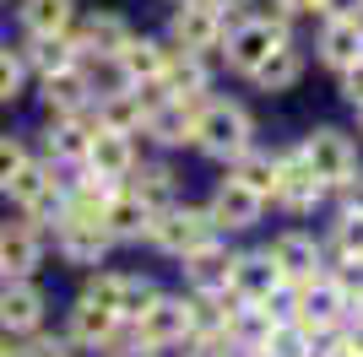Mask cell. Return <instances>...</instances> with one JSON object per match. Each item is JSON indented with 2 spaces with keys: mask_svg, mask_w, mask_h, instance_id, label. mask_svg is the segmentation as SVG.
<instances>
[{
  "mask_svg": "<svg viewBox=\"0 0 363 357\" xmlns=\"http://www.w3.org/2000/svg\"><path fill=\"white\" fill-rule=\"evenodd\" d=\"M282 44H293V38H288V16H282V11H277V16H244V22L228 28V65L244 71V76H255Z\"/></svg>",
  "mask_w": 363,
  "mask_h": 357,
  "instance_id": "obj_1",
  "label": "cell"
},
{
  "mask_svg": "<svg viewBox=\"0 0 363 357\" xmlns=\"http://www.w3.org/2000/svg\"><path fill=\"white\" fill-rule=\"evenodd\" d=\"M250 135H255V125H250V114H244L239 103H206L196 114V141L206 157H217V163H233L239 152H250Z\"/></svg>",
  "mask_w": 363,
  "mask_h": 357,
  "instance_id": "obj_2",
  "label": "cell"
},
{
  "mask_svg": "<svg viewBox=\"0 0 363 357\" xmlns=\"http://www.w3.org/2000/svg\"><path fill=\"white\" fill-rule=\"evenodd\" d=\"M147 238L157 244V249H168V254H196L201 244H212V238H217V227H212V217H206V211L168 206V211H157V217H152Z\"/></svg>",
  "mask_w": 363,
  "mask_h": 357,
  "instance_id": "obj_3",
  "label": "cell"
},
{
  "mask_svg": "<svg viewBox=\"0 0 363 357\" xmlns=\"http://www.w3.org/2000/svg\"><path fill=\"white\" fill-rule=\"evenodd\" d=\"M272 200L282 211H293V217H303V211H315L320 200H325V184L315 178V168L303 163V152H277V190Z\"/></svg>",
  "mask_w": 363,
  "mask_h": 357,
  "instance_id": "obj_4",
  "label": "cell"
},
{
  "mask_svg": "<svg viewBox=\"0 0 363 357\" xmlns=\"http://www.w3.org/2000/svg\"><path fill=\"white\" fill-rule=\"evenodd\" d=\"M303 163L315 168V178L325 184V190H336L347 174H358V147H352L342 130H309V141H303Z\"/></svg>",
  "mask_w": 363,
  "mask_h": 357,
  "instance_id": "obj_5",
  "label": "cell"
},
{
  "mask_svg": "<svg viewBox=\"0 0 363 357\" xmlns=\"http://www.w3.org/2000/svg\"><path fill=\"white\" fill-rule=\"evenodd\" d=\"M136 325V341L147 346V352H157V346H174L190 336V303L184 298H152L147 309H141V319H130Z\"/></svg>",
  "mask_w": 363,
  "mask_h": 357,
  "instance_id": "obj_6",
  "label": "cell"
},
{
  "mask_svg": "<svg viewBox=\"0 0 363 357\" xmlns=\"http://www.w3.org/2000/svg\"><path fill=\"white\" fill-rule=\"evenodd\" d=\"M266 254H272L277 276L288 287H303V282H315V276H325V249H320L309 233H282Z\"/></svg>",
  "mask_w": 363,
  "mask_h": 357,
  "instance_id": "obj_7",
  "label": "cell"
},
{
  "mask_svg": "<svg viewBox=\"0 0 363 357\" xmlns=\"http://www.w3.org/2000/svg\"><path fill=\"white\" fill-rule=\"evenodd\" d=\"M82 298H92V303L108 309L114 319H141V309L157 298V287H152L147 276H98Z\"/></svg>",
  "mask_w": 363,
  "mask_h": 357,
  "instance_id": "obj_8",
  "label": "cell"
},
{
  "mask_svg": "<svg viewBox=\"0 0 363 357\" xmlns=\"http://www.w3.org/2000/svg\"><path fill=\"white\" fill-rule=\"evenodd\" d=\"M277 287H288L282 276H277L272 254H233V271H228V293H233V303H266V298L277 293Z\"/></svg>",
  "mask_w": 363,
  "mask_h": 357,
  "instance_id": "obj_9",
  "label": "cell"
},
{
  "mask_svg": "<svg viewBox=\"0 0 363 357\" xmlns=\"http://www.w3.org/2000/svg\"><path fill=\"white\" fill-rule=\"evenodd\" d=\"M260 206H266V200H260L255 190H244L239 178H223V184H217V195H212V211H206V217H212L217 233H244V227L260 222Z\"/></svg>",
  "mask_w": 363,
  "mask_h": 357,
  "instance_id": "obj_10",
  "label": "cell"
},
{
  "mask_svg": "<svg viewBox=\"0 0 363 357\" xmlns=\"http://www.w3.org/2000/svg\"><path fill=\"white\" fill-rule=\"evenodd\" d=\"M217 38H223V11H212L206 0H184L174 11V44H179V55H206Z\"/></svg>",
  "mask_w": 363,
  "mask_h": 357,
  "instance_id": "obj_11",
  "label": "cell"
},
{
  "mask_svg": "<svg viewBox=\"0 0 363 357\" xmlns=\"http://www.w3.org/2000/svg\"><path fill=\"white\" fill-rule=\"evenodd\" d=\"M320 60L331 71H352L363 60V16H325V28H320Z\"/></svg>",
  "mask_w": 363,
  "mask_h": 357,
  "instance_id": "obj_12",
  "label": "cell"
},
{
  "mask_svg": "<svg viewBox=\"0 0 363 357\" xmlns=\"http://www.w3.org/2000/svg\"><path fill=\"white\" fill-rule=\"evenodd\" d=\"M6 190L16 195V206L28 211V217H55V211L65 206V195L55 190V178H49V168H22V174L11 178V184H6Z\"/></svg>",
  "mask_w": 363,
  "mask_h": 357,
  "instance_id": "obj_13",
  "label": "cell"
},
{
  "mask_svg": "<svg viewBox=\"0 0 363 357\" xmlns=\"http://www.w3.org/2000/svg\"><path fill=\"white\" fill-rule=\"evenodd\" d=\"M87 163H92V174H104V178H125L130 168H136V152H130V135H120V130H92V141H87Z\"/></svg>",
  "mask_w": 363,
  "mask_h": 357,
  "instance_id": "obj_14",
  "label": "cell"
},
{
  "mask_svg": "<svg viewBox=\"0 0 363 357\" xmlns=\"http://www.w3.org/2000/svg\"><path fill=\"white\" fill-rule=\"evenodd\" d=\"M184 271H190V282H196V293H228V271H233V254H228V244H201L196 254H184Z\"/></svg>",
  "mask_w": 363,
  "mask_h": 357,
  "instance_id": "obj_15",
  "label": "cell"
},
{
  "mask_svg": "<svg viewBox=\"0 0 363 357\" xmlns=\"http://www.w3.org/2000/svg\"><path fill=\"white\" fill-rule=\"evenodd\" d=\"M157 87H163V98H174V103L201 98V92H206V65H201V55H168Z\"/></svg>",
  "mask_w": 363,
  "mask_h": 357,
  "instance_id": "obj_16",
  "label": "cell"
},
{
  "mask_svg": "<svg viewBox=\"0 0 363 357\" xmlns=\"http://www.w3.org/2000/svg\"><path fill=\"white\" fill-rule=\"evenodd\" d=\"M141 125H147L152 141H163V147H184V141L196 135V114H190V103H174V98L152 103Z\"/></svg>",
  "mask_w": 363,
  "mask_h": 357,
  "instance_id": "obj_17",
  "label": "cell"
},
{
  "mask_svg": "<svg viewBox=\"0 0 363 357\" xmlns=\"http://www.w3.org/2000/svg\"><path fill=\"white\" fill-rule=\"evenodd\" d=\"M108 244H114V238H108L104 222H71V217H60V249H65V260L92 266V260H104Z\"/></svg>",
  "mask_w": 363,
  "mask_h": 357,
  "instance_id": "obj_18",
  "label": "cell"
},
{
  "mask_svg": "<svg viewBox=\"0 0 363 357\" xmlns=\"http://www.w3.org/2000/svg\"><path fill=\"white\" fill-rule=\"evenodd\" d=\"M44 314V293L33 282H11L0 287V330H33Z\"/></svg>",
  "mask_w": 363,
  "mask_h": 357,
  "instance_id": "obj_19",
  "label": "cell"
},
{
  "mask_svg": "<svg viewBox=\"0 0 363 357\" xmlns=\"http://www.w3.org/2000/svg\"><path fill=\"white\" fill-rule=\"evenodd\" d=\"M104 227H108V238H141L152 227V211L141 206L130 190H114L108 206H104Z\"/></svg>",
  "mask_w": 363,
  "mask_h": 357,
  "instance_id": "obj_20",
  "label": "cell"
},
{
  "mask_svg": "<svg viewBox=\"0 0 363 357\" xmlns=\"http://www.w3.org/2000/svg\"><path fill=\"white\" fill-rule=\"evenodd\" d=\"M38 254H44V244H38V233L22 222L0 227V271H11V276H28L33 266H38Z\"/></svg>",
  "mask_w": 363,
  "mask_h": 357,
  "instance_id": "obj_21",
  "label": "cell"
},
{
  "mask_svg": "<svg viewBox=\"0 0 363 357\" xmlns=\"http://www.w3.org/2000/svg\"><path fill=\"white\" fill-rule=\"evenodd\" d=\"M114 60H120V71H125V76H130V81L141 87V81H157V76H163L168 49H163V44H152V38H125Z\"/></svg>",
  "mask_w": 363,
  "mask_h": 357,
  "instance_id": "obj_22",
  "label": "cell"
},
{
  "mask_svg": "<svg viewBox=\"0 0 363 357\" xmlns=\"http://www.w3.org/2000/svg\"><path fill=\"white\" fill-rule=\"evenodd\" d=\"M233 178H239L244 190H255L260 200H272V190H277V157L272 152H239V157H233Z\"/></svg>",
  "mask_w": 363,
  "mask_h": 357,
  "instance_id": "obj_23",
  "label": "cell"
},
{
  "mask_svg": "<svg viewBox=\"0 0 363 357\" xmlns=\"http://www.w3.org/2000/svg\"><path fill=\"white\" fill-rule=\"evenodd\" d=\"M298 76H303V49H298V44H282V49H277V55L255 71V81H260L266 92H282V87H293Z\"/></svg>",
  "mask_w": 363,
  "mask_h": 357,
  "instance_id": "obj_24",
  "label": "cell"
},
{
  "mask_svg": "<svg viewBox=\"0 0 363 357\" xmlns=\"http://www.w3.org/2000/svg\"><path fill=\"white\" fill-rule=\"evenodd\" d=\"M114 330H120V319H114L108 309H98L92 298H82V303L71 309V336L76 341H114Z\"/></svg>",
  "mask_w": 363,
  "mask_h": 357,
  "instance_id": "obj_25",
  "label": "cell"
},
{
  "mask_svg": "<svg viewBox=\"0 0 363 357\" xmlns=\"http://www.w3.org/2000/svg\"><path fill=\"white\" fill-rule=\"evenodd\" d=\"M28 65H38L44 76H60V71H76V49L65 33H49V38H33L28 49Z\"/></svg>",
  "mask_w": 363,
  "mask_h": 357,
  "instance_id": "obj_26",
  "label": "cell"
},
{
  "mask_svg": "<svg viewBox=\"0 0 363 357\" xmlns=\"http://www.w3.org/2000/svg\"><path fill=\"white\" fill-rule=\"evenodd\" d=\"M22 22H28L38 38L71 28V0H22Z\"/></svg>",
  "mask_w": 363,
  "mask_h": 357,
  "instance_id": "obj_27",
  "label": "cell"
},
{
  "mask_svg": "<svg viewBox=\"0 0 363 357\" xmlns=\"http://www.w3.org/2000/svg\"><path fill=\"white\" fill-rule=\"evenodd\" d=\"M130 195H136L141 206L157 217V211L174 206V174H168V168H141V178L130 184Z\"/></svg>",
  "mask_w": 363,
  "mask_h": 357,
  "instance_id": "obj_28",
  "label": "cell"
},
{
  "mask_svg": "<svg viewBox=\"0 0 363 357\" xmlns=\"http://www.w3.org/2000/svg\"><path fill=\"white\" fill-rule=\"evenodd\" d=\"M44 92H49V108H60V114H82V103H87V81L76 71L44 76Z\"/></svg>",
  "mask_w": 363,
  "mask_h": 357,
  "instance_id": "obj_29",
  "label": "cell"
},
{
  "mask_svg": "<svg viewBox=\"0 0 363 357\" xmlns=\"http://www.w3.org/2000/svg\"><path fill=\"white\" fill-rule=\"evenodd\" d=\"M125 38H130V33H125V22L120 16H92L87 28H82V44L87 49H98V55H120V44Z\"/></svg>",
  "mask_w": 363,
  "mask_h": 357,
  "instance_id": "obj_30",
  "label": "cell"
},
{
  "mask_svg": "<svg viewBox=\"0 0 363 357\" xmlns=\"http://www.w3.org/2000/svg\"><path fill=\"white\" fill-rule=\"evenodd\" d=\"M147 108H141V92H120V98H108L104 103V130H120L130 135V125H141Z\"/></svg>",
  "mask_w": 363,
  "mask_h": 357,
  "instance_id": "obj_31",
  "label": "cell"
},
{
  "mask_svg": "<svg viewBox=\"0 0 363 357\" xmlns=\"http://www.w3.org/2000/svg\"><path fill=\"white\" fill-rule=\"evenodd\" d=\"M331 254L336 260H363V217H352V211H342L331 227Z\"/></svg>",
  "mask_w": 363,
  "mask_h": 357,
  "instance_id": "obj_32",
  "label": "cell"
},
{
  "mask_svg": "<svg viewBox=\"0 0 363 357\" xmlns=\"http://www.w3.org/2000/svg\"><path fill=\"white\" fill-rule=\"evenodd\" d=\"M22 168H28V147H22L16 135H0V190H6Z\"/></svg>",
  "mask_w": 363,
  "mask_h": 357,
  "instance_id": "obj_33",
  "label": "cell"
},
{
  "mask_svg": "<svg viewBox=\"0 0 363 357\" xmlns=\"http://www.w3.org/2000/svg\"><path fill=\"white\" fill-rule=\"evenodd\" d=\"M87 141H92V135H82L76 125H60V130L49 135V147L60 152V157H87Z\"/></svg>",
  "mask_w": 363,
  "mask_h": 357,
  "instance_id": "obj_34",
  "label": "cell"
},
{
  "mask_svg": "<svg viewBox=\"0 0 363 357\" xmlns=\"http://www.w3.org/2000/svg\"><path fill=\"white\" fill-rule=\"evenodd\" d=\"M16 92H22V60H16L11 49H0V103L16 98Z\"/></svg>",
  "mask_w": 363,
  "mask_h": 357,
  "instance_id": "obj_35",
  "label": "cell"
},
{
  "mask_svg": "<svg viewBox=\"0 0 363 357\" xmlns=\"http://www.w3.org/2000/svg\"><path fill=\"white\" fill-rule=\"evenodd\" d=\"M336 190H342V211L363 217V168H358V174H347L342 184H336Z\"/></svg>",
  "mask_w": 363,
  "mask_h": 357,
  "instance_id": "obj_36",
  "label": "cell"
},
{
  "mask_svg": "<svg viewBox=\"0 0 363 357\" xmlns=\"http://www.w3.org/2000/svg\"><path fill=\"white\" fill-rule=\"evenodd\" d=\"M342 98H347L352 108H363V60L352 65V71H342Z\"/></svg>",
  "mask_w": 363,
  "mask_h": 357,
  "instance_id": "obj_37",
  "label": "cell"
},
{
  "mask_svg": "<svg viewBox=\"0 0 363 357\" xmlns=\"http://www.w3.org/2000/svg\"><path fill=\"white\" fill-rule=\"evenodd\" d=\"M22 357H71V352H65V341H55V336H38Z\"/></svg>",
  "mask_w": 363,
  "mask_h": 357,
  "instance_id": "obj_38",
  "label": "cell"
},
{
  "mask_svg": "<svg viewBox=\"0 0 363 357\" xmlns=\"http://www.w3.org/2000/svg\"><path fill=\"white\" fill-rule=\"evenodd\" d=\"M325 16H363V0H320Z\"/></svg>",
  "mask_w": 363,
  "mask_h": 357,
  "instance_id": "obj_39",
  "label": "cell"
},
{
  "mask_svg": "<svg viewBox=\"0 0 363 357\" xmlns=\"http://www.w3.org/2000/svg\"><path fill=\"white\" fill-rule=\"evenodd\" d=\"M282 6V16H309V11H320V0H277Z\"/></svg>",
  "mask_w": 363,
  "mask_h": 357,
  "instance_id": "obj_40",
  "label": "cell"
},
{
  "mask_svg": "<svg viewBox=\"0 0 363 357\" xmlns=\"http://www.w3.org/2000/svg\"><path fill=\"white\" fill-rule=\"evenodd\" d=\"M212 11H233V6H244V0H206Z\"/></svg>",
  "mask_w": 363,
  "mask_h": 357,
  "instance_id": "obj_41",
  "label": "cell"
},
{
  "mask_svg": "<svg viewBox=\"0 0 363 357\" xmlns=\"http://www.w3.org/2000/svg\"><path fill=\"white\" fill-rule=\"evenodd\" d=\"M0 357H16V352H11V346H0Z\"/></svg>",
  "mask_w": 363,
  "mask_h": 357,
  "instance_id": "obj_42",
  "label": "cell"
},
{
  "mask_svg": "<svg viewBox=\"0 0 363 357\" xmlns=\"http://www.w3.org/2000/svg\"><path fill=\"white\" fill-rule=\"evenodd\" d=\"M358 135H363V108H358Z\"/></svg>",
  "mask_w": 363,
  "mask_h": 357,
  "instance_id": "obj_43",
  "label": "cell"
}]
</instances>
